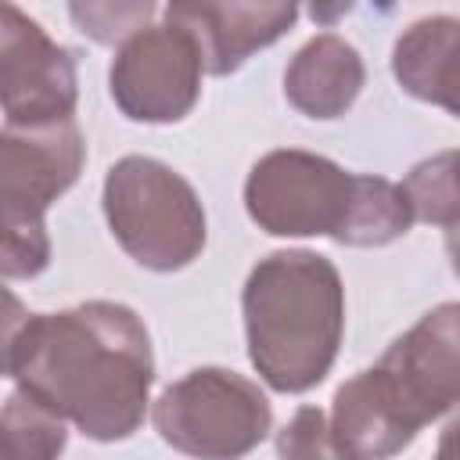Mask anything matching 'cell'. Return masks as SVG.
I'll list each match as a JSON object with an SVG mask.
<instances>
[{
  "mask_svg": "<svg viewBox=\"0 0 460 460\" xmlns=\"http://www.w3.org/2000/svg\"><path fill=\"white\" fill-rule=\"evenodd\" d=\"M298 18L295 4H169L165 22L190 32L201 68L226 75L255 50L277 43Z\"/></svg>",
  "mask_w": 460,
  "mask_h": 460,
  "instance_id": "cell-10",
  "label": "cell"
},
{
  "mask_svg": "<svg viewBox=\"0 0 460 460\" xmlns=\"http://www.w3.org/2000/svg\"><path fill=\"white\" fill-rule=\"evenodd\" d=\"M65 442V420L14 388L0 410V460H58Z\"/></svg>",
  "mask_w": 460,
  "mask_h": 460,
  "instance_id": "cell-15",
  "label": "cell"
},
{
  "mask_svg": "<svg viewBox=\"0 0 460 460\" xmlns=\"http://www.w3.org/2000/svg\"><path fill=\"white\" fill-rule=\"evenodd\" d=\"M410 223H413V216H410V205H406V194L399 183H392L385 176L356 172L352 205H349V219H345L338 244H388V241L402 237L410 230Z\"/></svg>",
  "mask_w": 460,
  "mask_h": 460,
  "instance_id": "cell-14",
  "label": "cell"
},
{
  "mask_svg": "<svg viewBox=\"0 0 460 460\" xmlns=\"http://www.w3.org/2000/svg\"><path fill=\"white\" fill-rule=\"evenodd\" d=\"M248 359L277 392L320 385L345 334V288L331 259L291 248L259 259L241 295Z\"/></svg>",
  "mask_w": 460,
  "mask_h": 460,
  "instance_id": "cell-2",
  "label": "cell"
},
{
  "mask_svg": "<svg viewBox=\"0 0 460 460\" xmlns=\"http://www.w3.org/2000/svg\"><path fill=\"white\" fill-rule=\"evenodd\" d=\"M356 172L338 162L280 147L262 155L244 180V208L273 237H341Z\"/></svg>",
  "mask_w": 460,
  "mask_h": 460,
  "instance_id": "cell-6",
  "label": "cell"
},
{
  "mask_svg": "<svg viewBox=\"0 0 460 460\" xmlns=\"http://www.w3.org/2000/svg\"><path fill=\"white\" fill-rule=\"evenodd\" d=\"M327 428L349 460H388L420 431L374 367L338 388Z\"/></svg>",
  "mask_w": 460,
  "mask_h": 460,
  "instance_id": "cell-11",
  "label": "cell"
},
{
  "mask_svg": "<svg viewBox=\"0 0 460 460\" xmlns=\"http://www.w3.org/2000/svg\"><path fill=\"white\" fill-rule=\"evenodd\" d=\"M68 14L97 43H122L147 25V18L155 14V4L147 0L144 4H72Z\"/></svg>",
  "mask_w": 460,
  "mask_h": 460,
  "instance_id": "cell-18",
  "label": "cell"
},
{
  "mask_svg": "<svg viewBox=\"0 0 460 460\" xmlns=\"http://www.w3.org/2000/svg\"><path fill=\"white\" fill-rule=\"evenodd\" d=\"M435 460H453V428L442 435V446H438V456Z\"/></svg>",
  "mask_w": 460,
  "mask_h": 460,
  "instance_id": "cell-20",
  "label": "cell"
},
{
  "mask_svg": "<svg viewBox=\"0 0 460 460\" xmlns=\"http://www.w3.org/2000/svg\"><path fill=\"white\" fill-rule=\"evenodd\" d=\"M151 417L158 435L194 460H241L273 424L270 399L259 385L223 367H198L169 385Z\"/></svg>",
  "mask_w": 460,
  "mask_h": 460,
  "instance_id": "cell-5",
  "label": "cell"
},
{
  "mask_svg": "<svg viewBox=\"0 0 460 460\" xmlns=\"http://www.w3.org/2000/svg\"><path fill=\"white\" fill-rule=\"evenodd\" d=\"M25 323H29V309L22 305V298L14 291H7L0 284V374H11L14 341H18Z\"/></svg>",
  "mask_w": 460,
  "mask_h": 460,
  "instance_id": "cell-19",
  "label": "cell"
},
{
  "mask_svg": "<svg viewBox=\"0 0 460 460\" xmlns=\"http://www.w3.org/2000/svg\"><path fill=\"white\" fill-rule=\"evenodd\" d=\"M201 54L187 29L144 25L122 40L108 83L111 101L133 122H180L201 93Z\"/></svg>",
  "mask_w": 460,
  "mask_h": 460,
  "instance_id": "cell-7",
  "label": "cell"
},
{
  "mask_svg": "<svg viewBox=\"0 0 460 460\" xmlns=\"http://www.w3.org/2000/svg\"><path fill=\"white\" fill-rule=\"evenodd\" d=\"M86 162L72 119L0 129V277L29 280L50 266L47 208L79 180Z\"/></svg>",
  "mask_w": 460,
  "mask_h": 460,
  "instance_id": "cell-3",
  "label": "cell"
},
{
  "mask_svg": "<svg viewBox=\"0 0 460 460\" xmlns=\"http://www.w3.org/2000/svg\"><path fill=\"white\" fill-rule=\"evenodd\" d=\"M367 79L363 58L334 32L313 36L284 72L288 101L309 119H338L352 108Z\"/></svg>",
  "mask_w": 460,
  "mask_h": 460,
  "instance_id": "cell-12",
  "label": "cell"
},
{
  "mask_svg": "<svg viewBox=\"0 0 460 460\" xmlns=\"http://www.w3.org/2000/svg\"><path fill=\"white\" fill-rule=\"evenodd\" d=\"M410 205L413 219L438 223L446 230L456 226V151H442L420 165L410 169V176L399 183Z\"/></svg>",
  "mask_w": 460,
  "mask_h": 460,
  "instance_id": "cell-16",
  "label": "cell"
},
{
  "mask_svg": "<svg viewBox=\"0 0 460 460\" xmlns=\"http://www.w3.org/2000/svg\"><path fill=\"white\" fill-rule=\"evenodd\" d=\"M11 377L86 438H129L147 413L155 356L144 320L122 302H83L29 316L14 341Z\"/></svg>",
  "mask_w": 460,
  "mask_h": 460,
  "instance_id": "cell-1",
  "label": "cell"
},
{
  "mask_svg": "<svg viewBox=\"0 0 460 460\" xmlns=\"http://www.w3.org/2000/svg\"><path fill=\"white\" fill-rule=\"evenodd\" d=\"M417 428L453 410L460 395V305L442 302L395 338L374 367Z\"/></svg>",
  "mask_w": 460,
  "mask_h": 460,
  "instance_id": "cell-9",
  "label": "cell"
},
{
  "mask_svg": "<svg viewBox=\"0 0 460 460\" xmlns=\"http://www.w3.org/2000/svg\"><path fill=\"white\" fill-rule=\"evenodd\" d=\"M456 40L460 22L449 14L413 22L392 50V72L402 90L456 111Z\"/></svg>",
  "mask_w": 460,
  "mask_h": 460,
  "instance_id": "cell-13",
  "label": "cell"
},
{
  "mask_svg": "<svg viewBox=\"0 0 460 460\" xmlns=\"http://www.w3.org/2000/svg\"><path fill=\"white\" fill-rule=\"evenodd\" d=\"M75 58L14 4H0V108L7 126L65 122L75 111Z\"/></svg>",
  "mask_w": 460,
  "mask_h": 460,
  "instance_id": "cell-8",
  "label": "cell"
},
{
  "mask_svg": "<svg viewBox=\"0 0 460 460\" xmlns=\"http://www.w3.org/2000/svg\"><path fill=\"white\" fill-rule=\"evenodd\" d=\"M104 216L122 252L144 270H183L205 248V208L194 187L147 155H126L108 169Z\"/></svg>",
  "mask_w": 460,
  "mask_h": 460,
  "instance_id": "cell-4",
  "label": "cell"
},
{
  "mask_svg": "<svg viewBox=\"0 0 460 460\" xmlns=\"http://www.w3.org/2000/svg\"><path fill=\"white\" fill-rule=\"evenodd\" d=\"M277 456L280 460H349L338 449V442L327 428V413L320 406L295 410V417L277 435Z\"/></svg>",
  "mask_w": 460,
  "mask_h": 460,
  "instance_id": "cell-17",
  "label": "cell"
}]
</instances>
